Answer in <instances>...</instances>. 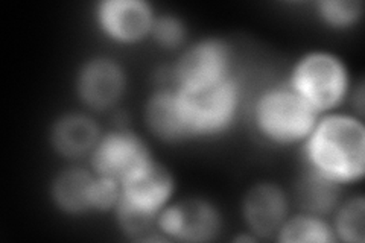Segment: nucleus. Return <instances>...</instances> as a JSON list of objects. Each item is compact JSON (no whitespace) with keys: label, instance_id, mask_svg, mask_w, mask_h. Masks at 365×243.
<instances>
[{"label":"nucleus","instance_id":"nucleus-1","mask_svg":"<svg viewBox=\"0 0 365 243\" xmlns=\"http://www.w3.org/2000/svg\"><path fill=\"white\" fill-rule=\"evenodd\" d=\"M306 167L339 186L361 181L365 172V128L362 118L326 113L303 142Z\"/></svg>","mask_w":365,"mask_h":243},{"label":"nucleus","instance_id":"nucleus-2","mask_svg":"<svg viewBox=\"0 0 365 243\" xmlns=\"http://www.w3.org/2000/svg\"><path fill=\"white\" fill-rule=\"evenodd\" d=\"M319 114L288 86L260 91L251 107V125L260 142L268 146L303 143L314 130Z\"/></svg>","mask_w":365,"mask_h":243},{"label":"nucleus","instance_id":"nucleus-3","mask_svg":"<svg viewBox=\"0 0 365 243\" xmlns=\"http://www.w3.org/2000/svg\"><path fill=\"white\" fill-rule=\"evenodd\" d=\"M347 64L334 52L311 51L292 66L288 86L318 113H332L350 91Z\"/></svg>","mask_w":365,"mask_h":243},{"label":"nucleus","instance_id":"nucleus-4","mask_svg":"<svg viewBox=\"0 0 365 243\" xmlns=\"http://www.w3.org/2000/svg\"><path fill=\"white\" fill-rule=\"evenodd\" d=\"M175 90V88H174ZM192 140L227 133L242 107V86L235 76L197 90H175Z\"/></svg>","mask_w":365,"mask_h":243},{"label":"nucleus","instance_id":"nucleus-5","mask_svg":"<svg viewBox=\"0 0 365 243\" xmlns=\"http://www.w3.org/2000/svg\"><path fill=\"white\" fill-rule=\"evenodd\" d=\"M233 53L221 38H202L182 51L170 68V87L181 91L218 84L233 76Z\"/></svg>","mask_w":365,"mask_h":243},{"label":"nucleus","instance_id":"nucleus-6","mask_svg":"<svg viewBox=\"0 0 365 243\" xmlns=\"http://www.w3.org/2000/svg\"><path fill=\"white\" fill-rule=\"evenodd\" d=\"M222 225L220 208L200 196L170 202L157 217L158 233L175 242H212L221 234Z\"/></svg>","mask_w":365,"mask_h":243},{"label":"nucleus","instance_id":"nucleus-7","mask_svg":"<svg viewBox=\"0 0 365 243\" xmlns=\"http://www.w3.org/2000/svg\"><path fill=\"white\" fill-rule=\"evenodd\" d=\"M128 78L123 66L107 55L86 60L75 76V91L83 105L102 113L111 110L123 99Z\"/></svg>","mask_w":365,"mask_h":243},{"label":"nucleus","instance_id":"nucleus-8","mask_svg":"<svg viewBox=\"0 0 365 243\" xmlns=\"http://www.w3.org/2000/svg\"><path fill=\"white\" fill-rule=\"evenodd\" d=\"M88 158L90 169L96 175L119 182L154 160L151 149L143 138L125 128L102 134Z\"/></svg>","mask_w":365,"mask_h":243},{"label":"nucleus","instance_id":"nucleus-9","mask_svg":"<svg viewBox=\"0 0 365 243\" xmlns=\"http://www.w3.org/2000/svg\"><path fill=\"white\" fill-rule=\"evenodd\" d=\"M93 16L102 36L111 43L128 46L150 36L155 13L145 0H102Z\"/></svg>","mask_w":365,"mask_h":243},{"label":"nucleus","instance_id":"nucleus-10","mask_svg":"<svg viewBox=\"0 0 365 243\" xmlns=\"http://www.w3.org/2000/svg\"><path fill=\"white\" fill-rule=\"evenodd\" d=\"M289 216V196L276 182H256L242 200V217L253 237L272 239Z\"/></svg>","mask_w":365,"mask_h":243},{"label":"nucleus","instance_id":"nucleus-11","mask_svg":"<svg viewBox=\"0 0 365 243\" xmlns=\"http://www.w3.org/2000/svg\"><path fill=\"white\" fill-rule=\"evenodd\" d=\"M174 193L173 172L155 158L120 182V201L155 217L173 202Z\"/></svg>","mask_w":365,"mask_h":243},{"label":"nucleus","instance_id":"nucleus-12","mask_svg":"<svg viewBox=\"0 0 365 243\" xmlns=\"http://www.w3.org/2000/svg\"><path fill=\"white\" fill-rule=\"evenodd\" d=\"M146 128L163 143H182L192 140L185 113L177 91L162 87L148 98L145 103Z\"/></svg>","mask_w":365,"mask_h":243},{"label":"nucleus","instance_id":"nucleus-13","mask_svg":"<svg viewBox=\"0 0 365 243\" xmlns=\"http://www.w3.org/2000/svg\"><path fill=\"white\" fill-rule=\"evenodd\" d=\"M101 130L91 115L86 113H64L49 131L52 149L66 160L88 157L101 138Z\"/></svg>","mask_w":365,"mask_h":243},{"label":"nucleus","instance_id":"nucleus-14","mask_svg":"<svg viewBox=\"0 0 365 243\" xmlns=\"http://www.w3.org/2000/svg\"><path fill=\"white\" fill-rule=\"evenodd\" d=\"M96 173L81 166L60 170L51 182V200L58 210L68 216L91 212V189Z\"/></svg>","mask_w":365,"mask_h":243},{"label":"nucleus","instance_id":"nucleus-15","mask_svg":"<svg viewBox=\"0 0 365 243\" xmlns=\"http://www.w3.org/2000/svg\"><path fill=\"white\" fill-rule=\"evenodd\" d=\"M341 190L339 184L306 167L295 182L294 201L300 212L326 217L342 201Z\"/></svg>","mask_w":365,"mask_h":243},{"label":"nucleus","instance_id":"nucleus-16","mask_svg":"<svg viewBox=\"0 0 365 243\" xmlns=\"http://www.w3.org/2000/svg\"><path fill=\"white\" fill-rule=\"evenodd\" d=\"M276 239L282 243H335L336 236L334 227L324 216L300 212L288 216L279 229Z\"/></svg>","mask_w":365,"mask_h":243},{"label":"nucleus","instance_id":"nucleus-17","mask_svg":"<svg viewBox=\"0 0 365 243\" xmlns=\"http://www.w3.org/2000/svg\"><path fill=\"white\" fill-rule=\"evenodd\" d=\"M334 231L336 240L364 243L365 240V200L362 195L342 200L335 208Z\"/></svg>","mask_w":365,"mask_h":243},{"label":"nucleus","instance_id":"nucleus-18","mask_svg":"<svg viewBox=\"0 0 365 243\" xmlns=\"http://www.w3.org/2000/svg\"><path fill=\"white\" fill-rule=\"evenodd\" d=\"M317 17L329 29L346 31L358 25L362 17L359 0H322L317 2Z\"/></svg>","mask_w":365,"mask_h":243},{"label":"nucleus","instance_id":"nucleus-19","mask_svg":"<svg viewBox=\"0 0 365 243\" xmlns=\"http://www.w3.org/2000/svg\"><path fill=\"white\" fill-rule=\"evenodd\" d=\"M187 33V25L182 21L181 17L170 13H163L155 14L150 37L158 48L165 51H177L185 46Z\"/></svg>","mask_w":365,"mask_h":243}]
</instances>
